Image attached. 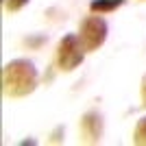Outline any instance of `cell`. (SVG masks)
Returning a JSON list of instances; mask_svg holds the SVG:
<instances>
[{"instance_id":"obj_9","label":"cell","mask_w":146,"mask_h":146,"mask_svg":"<svg viewBox=\"0 0 146 146\" xmlns=\"http://www.w3.org/2000/svg\"><path fill=\"white\" fill-rule=\"evenodd\" d=\"M140 92H142V105L146 107V74L142 76V87H140Z\"/></svg>"},{"instance_id":"obj_1","label":"cell","mask_w":146,"mask_h":146,"mask_svg":"<svg viewBox=\"0 0 146 146\" xmlns=\"http://www.w3.org/2000/svg\"><path fill=\"white\" fill-rule=\"evenodd\" d=\"M37 68L29 59H13L2 68V94L7 98H24L37 87Z\"/></svg>"},{"instance_id":"obj_5","label":"cell","mask_w":146,"mask_h":146,"mask_svg":"<svg viewBox=\"0 0 146 146\" xmlns=\"http://www.w3.org/2000/svg\"><path fill=\"white\" fill-rule=\"evenodd\" d=\"M124 5V0H92L90 2V11L92 13H111L120 9Z\"/></svg>"},{"instance_id":"obj_8","label":"cell","mask_w":146,"mask_h":146,"mask_svg":"<svg viewBox=\"0 0 146 146\" xmlns=\"http://www.w3.org/2000/svg\"><path fill=\"white\" fill-rule=\"evenodd\" d=\"M29 5V0H5V9L9 13H15V11H20L22 7H26Z\"/></svg>"},{"instance_id":"obj_2","label":"cell","mask_w":146,"mask_h":146,"mask_svg":"<svg viewBox=\"0 0 146 146\" xmlns=\"http://www.w3.org/2000/svg\"><path fill=\"white\" fill-rule=\"evenodd\" d=\"M85 46L81 42L79 35H66L57 46V68L61 72H72L74 68H79L85 59Z\"/></svg>"},{"instance_id":"obj_7","label":"cell","mask_w":146,"mask_h":146,"mask_svg":"<svg viewBox=\"0 0 146 146\" xmlns=\"http://www.w3.org/2000/svg\"><path fill=\"white\" fill-rule=\"evenodd\" d=\"M46 42H48V37L44 35V33H42V35H33V37H26V39H24V44L29 46V48H39V46H44Z\"/></svg>"},{"instance_id":"obj_6","label":"cell","mask_w":146,"mask_h":146,"mask_svg":"<svg viewBox=\"0 0 146 146\" xmlns=\"http://www.w3.org/2000/svg\"><path fill=\"white\" fill-rule=\"evenodd\" d=\"M133 142L137 146H146V118H142L137 122V127L133 131Z\"/></svg>"},{"instance_id":"obj_3","label":"cell","mask_w":146,"mask_h":146,"mask_svg":"<svg viewBox=\"0 0 146 146\" xmlns=\"http://www.w3.org/2000/svg\"><path fill=\"white\" fill-rule=\"evenodd\" d=\"M107 33H109V26H107V22L103 18H98V13L87 15L81 22V29H79V37L87 52L100 48L105 44V39H107Z\"/></svg>"},{"instance_id":"obj_4","label":"cell","mask_w":146,"mask_h":146,"mask_svg":"<svg viewBox=\"0 0 146 146\" xmlns=\"http://www.w3.org/2000/svg\"><path fill=\"white\" fill-rule=\"evenodd\" d=\"M81 137L85 144H98L103 137V116L98 111H87L81 118Z\"/></svg>"},{"instance_id":"obj_10","label":"cell","mask_w":146,"mask_h":146,"mask_svg":"<svg viewBox=\"0 0 146 146\" xmlns=\"http://www.w3.org/2000/svg\"><path fill=\"white\" fill-rule=\"evenodd\" d=\"M59 135H63V129H57L55 133H52V137H50V142H59V140H63V137H59Z\"/></svg>"}]
</instances>
